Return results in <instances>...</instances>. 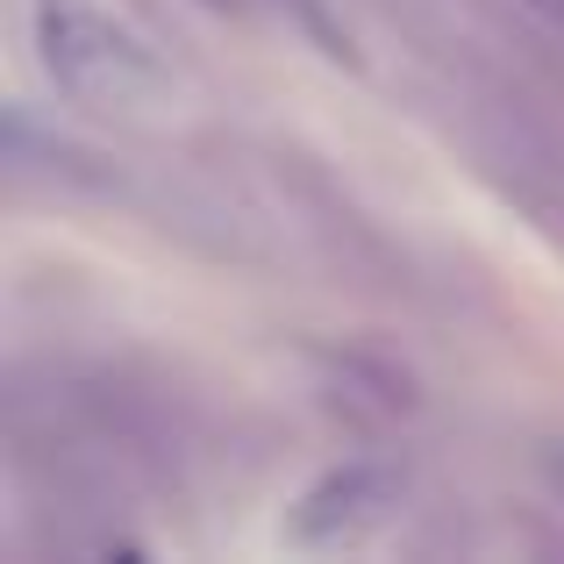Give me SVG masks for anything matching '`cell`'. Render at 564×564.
Returning a JSON list of instances; mask_svg holds the SVG:
<instances>
[{
  "label": "cell",
  "mask_w": 564,
  "mask_h": 564,
  "mask_svg": "<svg viewBox=\"0 0 564 564\" xmlns=\"http://www.w3.org/2000/svg\"><path fill=\"white\" fill-rule=\"evenodd\" d=\"M536 8H551V14H557V22H564V0H536Z\"/></svg>",
  "instance_id": "3"
},
{
  "label": "cell",
  "mask_w": 564,
  "mask_h": 564,
  "mask_svg": "<svg viewBox=\"0 0 564 564\" xmlns=\"http://www.w3.org/2000/svg\"><path fill=\"white\" fill-rule=\"evenodd\" d=\"M386 508H393V479H386L379 465H344V471L315 479L301 500H293L286 536L315 543V551L322 543H350V536H365V529H379Z\"/></svg>",
  "instance_id": "2"
},
{
  "label": "cell",
  "mask_w": 564,
  "mask_h": 564,
  "mask_svg": "<svg viewBox=\"0 0 564 564\" xmlns=\"http://www.w3.org/2000/svg\"><path fill=\"white\" fill-rule=\"evenodd\" d=\"M29 51L57 94L94 108H137L165 86L158 51L94 0H29Z\"/></svg>",
  "instance_id": "1"
}]
</instances>
